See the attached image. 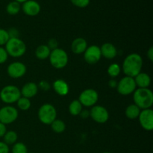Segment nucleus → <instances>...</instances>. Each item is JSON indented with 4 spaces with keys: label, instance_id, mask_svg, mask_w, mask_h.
<instances>
[{
    "label": "nucleus",
    "instance_id": "1",
    "mask_svg": "<svg viewBox=\"0 0 153 153\" xmlns=\"http://www.w3.org/2000/svg\"><path fill=\"white\" fill-rule=\"evenodd\" d=\"M143 67V58L139 54H129L123 63V71L126 76L134 78L141 72Z\"/></svg>",
    "mask_w": 153,
    "mask_h": 153
},
{
    "label": "nucleus",
    "instance_id": "2",
    "mask_svg": "<svg viewBox=\"0 0 153 153\" xmlns=\"http://www.w3.org/2000/svg\"><path fill=\"white\" fill-rule=\"evenodd\" d=\"M134 105L140 110L151 108L153 105V94L149 88H137L133 93Z\"/></svg>",
    "mask_w": 153,
    "mask_h": 153
},
{
    "label": "nucleus",
    "instance_id": "3",
    "mask_svg": "<svg viewBox=\"0 0 153 153\" xmlns=\"http://www.w3.org/2000/svg\"><path fill=\"white\" fill-rule=\"evenodd\" d=\"M5 50L13 58H19L26 52V45L21 39L10 38L5 44Z\"/></svg>",
    "mask_w": 153,
    "mask_h": 153
},
{
    "label": "nucleus",
    "instance_id": "4",
    "mask_svg": "<svg viewBox=\"0 0 153 153\" xmlns=\"http://www.w3.org/2000/svg\"><path fill=\"white\" fill-rule=\"evenodd\" d=\"M49 59L51 65L55 69L64 68L67 65L69 61L67 52L60 48L51 51Z\"/></svg>",
    "mask_w": 153,
    "mask_h": 153
},
{
    "label": "nucleus",
    "instance_id": "5",
    "mask_svg": "<svg viewBox=\"0 0 153 153\" xmlns=\"http://www.w3.org/2000/svg\"><path fill=\"white\" fill-rule=\"evenodd\" d=\"M38 119L45 125H51L57 119L56 108L52 105L46 103L43 104L38 110Z\"/></svg>",
    "mask_w": 153,
    "mask_h": 153
},
{
    "label": "nucleus",
    "instance_id": "6",
    "mask_svg": "<svg viewBox=\"0 0 153 153\" xmlns=\"http://www.w3.org/2000/svg\"><path fill=\"white\" fill-rule=\"evenodd\" d=\"M21 97L20 89L14 85H7L0 91V99L6 104H13Z\"/></svg>",
    "mask_w": 153,
    "mask_h": 153
},
{
    "label": "nucleus",
    "instance_id": "7",
    "mask_svg": "<svg viewBox=\"0 0 153 153\" xmlns=\"http://www.w3.org/2000/svg\"><path fill=\"white\" fill-rule=\"evenodd\" d=\"M116 88L120 95L128 96L134 92V91L137 89V86L134 78L125 76L119 82H117V86Z\"/></svg>",
    "mask_w": 153,
    "mask_h": 153
},
{
    "label": "nucleus",
    "instance_id": "8",
    "mask_svg": "<svg viewBox=\"0 0 153 153\" xmlns=\"http://www.w3.org/2000/svg\"><path fill=\"white\" fill-rule=\"evenodd\" d=\"M99 100V94L95 90L86 89L82 91L79 97V101L80 102L82 106L85 107H93L96 105Z\"/></svg>",
    "mask_w": 153,
    "mask_h": 153
},
{
    "label": "nucleus",
    "instance_id": "9",
    "mask_svg": "<svg viewBox=\"0 0 153 153\" xmlns=\"http://www.w3.org/2000/svg\"><path fill=\"white\" fill-rule=\"evenodd\" d=\"M18 111L16 108L6 105L0 109V123L7 125L16 120L18 117Z\"/></svg>",
    "mask_w": 153,
    "mask_h": 153
},
{
    "label": "nucleus",
    "instance_id": "10",
    "mask_svg": "<svg viewBox=\"0 0 153 153\" xmlns=\"http://www.w3.org/2000/svg\"><path fill=\"white\" fill-rule=\"evenodd\" d=\"M90 117L98 123H105L109 119V114L107 109L102 105H94L90 111Z\"/></svg>",
    "mask_w": 153,
    "mask_h": 153
},
{
    "label": "nucleus",
    "instance_id": "11",
    "mask_svg": "<svg viewBox=\"0 0 153 153\" xmlns=\"http://www.w3.org/2000/svg\"><path fill=\"white\" fill-rule=\"evenodd\" d=\"M101 51L100 47L97 45H92L88 46L85 52H84V58L88 64L94 65L98 63L101 59Z\"/></svg>",
    "mask_w": 153,
    "mask_h": 153
},
{
    "label": "nucleus",
    "instance_id": "12",
    "mask_svg": "<svg viewBox=\"0 0 153 153\" xmlns=\"http://www.w3.org/2000/svg\"><path fill=\"white\" fill-rule=\"evenodd\" d=\"M140 126L146 131L153 129V111L151 108L140 111L138 117Z\"/></svg>",
    "mask_w": 153,
    "mask_h": 153
},
{
    "label": "nucleus",
    "instance_id": "13",
    "mask_svg": "<svg viewBox=\"0 0 153 153\" xmlns=\"http://www.w3.org/2000/svg\"><path fill=\"white\" fill-rule=\"evenodd\" d=\"M26 70V66L23 63L15 61L8 65L7 68V73L12 79H19L25 74Z\"/></svg>",
    "mask_w": 153,
    "mask_h": 153
},
{
    "label": "nucleus",
    "instance_id": "14",
    "mask_svg": "<svg viewBox=\"0 0 153 153\" xmlns=\"http://www.w3.org/2000/svg\"><path fill=\"white\" fill-rule=\"evenodd\" d=\"M21 9L22 10L23 13L26 14L27 16H34L40 13L41 7H40V4L37 1L28 0V1L22 3V6H21Z\"/></svg>",
    "mask_w": 153,
    "mask_h": 153
},
{
    "label": "nucleus",
    "instance_id": "15",
    "mask_svg": "<svg viewBox=\"0 0 153 153\" xmlns=\"http://www.w3.org/2000/svg\"><path fill=\"white\" fill-rule=\"evenodd\" d=\"M21 96L25 98H32L37 95L38 92V86L34 82H28L22 86L20 90Z\"/></svg>",
    "mask_w": 153,
    "mask_h": 153
},
{
    "label": "nucleus",
    "instance_id": "16",
    "mask_svg": "<svg viewBox=\"0 0 153 153\" xmlns=\"http://www.w3.org/2000/svg\"><path fill=\"white\" fill-rule=\"evenodd\" d=\"M102 56L106 59L111 60L114 58L117 55V50L114 45L111 43H105L100 47Z\"/></svg>",
    "mask_w": 153,
    "mask_h": 153
},
{
    "label": "nucleus",
    "instance_id": "17",
    "mask_svg": "<svg viewBox=\"0 0 153 153\" xmlns=\"http://www.w3.org/2000/svg\"><path fill=\"white\" fill-rule=\"evenodd\" d=\"M87 48H88V43L86 40L82 37H78L75 39L71 45L72 51L76 55H81L84 53Z\"/></svg>",
    "mask_w": 153,
    "mask_h": 153
},
{
    "label": "nucleus",
    "instance_id": "18",
    "mask_svg": "<svg viewBox=\"0 0 153 153\" xmlns=\"http://www.w3.org/2000/svg\"><path fill=\"white\" fill-rule=\"evenodd\" d=\"M52 88L55 93L60 96H66L70 91L68 84L63 79L55 80L52 84Z\"/></svg>",
    "mask_w": 153,
    "mask_h": 153
},
{
    "label": "nucleus",
    "instance_id": "19",
    "mask_svg": "<svg viewBox=\"0 0 153 153\" xmlns=\"http://www.w3.org/2000/svg\"><path fill=\"white\" fill-rule=\"evenodd\" d=\"M136 86L139 88H148L151 84V78L147 73H141L134 78Z\"/></svg>",
    "mask_w": 153,
    "mask_h": 153
},
{
    "label": "nucleus",
    "instance_id": "20",
    "mask_svg": "<svg viewBox=\"0 0 153 153\" xmlns=\"http://www.w3.org/2000/svg\"><path fill=\"white\" fill-rule=\"evenodd\" d=\"M51 51L52 50L49 49L47 45H40V46H37V48L36 49V58L39 60H41V61L47 59L50 55Z\"/></svg>",
    "mask_w": 153,
    "mask_h": 153
},
{
    "label": "nucleus",
    "instance_id": "21",
    "mask_svg": "<svg viewBox=\"0 0 153 153\" xmlns=\"http://www.w3.org/2000/svg\"><path fill=\"white\" fill-rule=\"evenodd\" d=\"M140 109L137 107L136 105L131 104L129 105L126 109V116L129 120H134L138 118L139 114L140 113Z\"/></svg>",
    "mask_w": 153,
    "mask_h": 153
},
{
    "label": "nucleus",
    "instance_id": "22",
    "mask_svg": "<svg viewBox=\"0 0 153 153\" xmlns=\"http://www.w3.org/2000/svg\"><path fill=\"white\" fill-rule=\"evenodd\" d=\"M82 105L81 104L80 102L78 100H73L70 102V105H69V112L73 116H79L80 113L82 112Z\"/></svg>",
    "mask_w": 153,
    "mask_h": 153
},
{
    "label": "nucleus",
    "instance_id": "23",
    "mask_svg": "<svg viewBox=\"0 0 153 153\" xmlns=\"http://www.w3.org/2000/svg\"><path fill=\"white\" fill-rule=\"evenodd\" d=\"M4 139V143H5L7 145H13L15 143H16V140L18 139V135L14 131H7L4 135L3 136Z\"/></svg>",
    "mask_w": 153,
    "mask_h": 153
},
{
    "label": "nucleus",
    "instance_id": "24",
    "mask_svg": "<svg viewBox=\"0 0 153 153\" xmlns=\"http://www.w3.org/2000/svg\"><path fill=\"white\" fill-rule=\"evenodd\" d=\"M51 127H52V129L54 132L57 133V134H61L65 131L66 124L61 120L56 119L52 123Z\"/></svg>",
    "mask_w": 153,
    "mask_h": 153
},
{
    "label": "nucleus",
    "instance_id": "25",
    "mask_svg": "<svg viewBox=\"0 0 153 153\" xmlns=\"http://www.w3.org/2000/svg\"><path fill=\"white\" fill-rule=\"evenodd\" d=\"M21 10V4L16 1H12L7 4L6 11L10 15H16L19 13Z\"/></svg>",
    "mask_w": 153,
    "mask_h": 153
},
{
    "label": "nucleus",
    "instance_id": "26",
    "mask_svg": "<svg viewBox=\"0 0 153 153\" xmlns=\"http://www.w3.org/2000/svg\"><path fill=\"white\" fill-rule=\"evenodd\" d=\"M108 74L110 77L115 78L120 75L121 72V68L120 65L117 63H113V64H110L109 67H108Z\"/></svg>",
    "mask_w": 153,
    "mask_h": 153
},
{
    "label": "nucleus",
    "instance_id": "27",
    "mask_svg": "<svg viewBox=\"0 0 153 153\" xmlns=\"http://www.w3.org/2000/svg\"><path fill=\"white\" fill-rule=\"evenodd\" d=\"M16 104H17V107L19 108L20 110L22 111H27L31 107V101H30L29 99L25 98L21 96L20 98L17 100L16 102Z\"/></svg>",
    "mask_w": 153,
    "mask_h": 153
},
{
    "label": "nucleus",
    "instance_id": "28",
    "mask_svg": "<svg viewBox=\"0 0 153 153\" xmlns=\"http://www.w3.org/2000/svg\"><path fill=\"white\" fill-rule=\"evenodd\" d=\"M12 153H28V148L22 142L15 143L11 149Z\"/></svg>",
    "mask_w": 153,
    "mask_h": 153
},
{
    "label": "nucleus",
    "instance_id": "29",
    "mask_svg": "<svg viewBox=\"0 0 153 153\" xmlns=\"http://www.w3.org/2000/svg\"><path fill=\"white\" fill-rule=\"evenodd\" d=\"M9 39H10V37H9L7 31L3 28H0V46L5 45Z\"/></svg>",
    "mask_w": 153,
    "mask_h": 153
},
{
    "label": "nucleus",
    "instance_id": "30",
    "mask_svg": "<svg viewBox=\"0 0 153 153\" xmlns=\"http://www.w3.org/2000/svg\"><path fill=\"white\" fill-rule=\"evenodd\" d=\"M72 4L76 7H80V8H84L89 5L91 0H70Z\"/></svg>",
    "mask_w": 153,
    "mask_h": 153
},
{
    "label": "nucleus",
    "instance_id": "31",
    "mask_svg": "<svg viewBox=\"0 0 153 153\" xmlns=\"http://www.w3.org/2000/svg\"><path fill=\"white\" fill-rule=\"evenodd\" d=\"M7 58H8V54H7V51L5 50L4 48L0 46V64L5 63Z\"/></svg>",
    "mask_w": 153,
    "mask_h": 153
},
{
    "label": "nucleus",
    "instance_id": "32",
    "mask_svg": "<svg viewBox=\"0 0 153 153\" xmlns=\"http://www.w3.org/2000/svg\"><path fill=\"white\" fill-rule=\"evenodd\" d=\"M7 32H8L10 38H18V37H19V31H18V30L16 29V28H10L9 31H7Z\"/></svg>",
    "mask_w": 153,
    "mask_h": 153
},
{
    "label": "nucleus",
    "instance_id": "33",
    "mask_svg": "<svg viewBox=\"0 0 153 153\" xmlns=\"http://www.w3.org/2000/svg\"><path fill=\"white\" fill-rule=\"evenodd\" d=\"M50 84L44 80L41 81L40 84H39V88L41 90H43V91H49L50 89Z\"/></svg>",
    "mask_w": 153,
    "mask_h": 153
},
{
    "label": "nucleus",
    "instance_id": "34",
    "mask_svg": "<svg viewBox=\"0 0 153 153\" xmlns=\"http://www.w3.org/2000/svg\"><path fill=\"white\" fill-rule=\"evenodd\" d=\"M10 149L8 145L6 144L3 141H0V153H9Z\"/></svg>",
    "mask_w": 153,
    "mask_h": 153
},
{
    "label": "nucleus",
    "instance_id": "35",
    "mask_svg": "<svg viewBox=\"0 0 153 153\" xmlns=\"http://www.w3.org/2000/svg\"><path fill=\"white\" fill-rule=\"evenodd\" d=\"M47 46H49V48L51 49V50H53V49H57V48H58V41H57L55 39H50V40H49V43H48Z\"/></svg>",
    "mask_w": 153,
    "mask_h": 153
},
{
    "label": "nucleus",
    "instance_id": "36",
    "mask_svg": "<svg viewBox=\"0 0 153 153\" xmlns=\"http://www.w3.org/2000/svg\"><path fill=\"white\" fill-rule=\"evenodd\" d=\"M7 131V128H6V125L0 123V137H3L4 134Z\"/></svg>",
    "mask_w": 153,
    "mask_h": 153
},
{
    "label": "nucleus",
    "instance_id": "37",
    "mask_svg": "<svg viewBox=\"0 0 153 153\" xmlns=\"http://www.w3.org/2000/svg\"><path fill=\"white\" fill-rule=\"evenodd\" d=\"M147 58H149V61H153V47H150L147 51Z\"/></svg>",
    "mask_w": 153,
    "mask_h": 153
},
{
    "label": "nucleus",
    "instance_id": "38",
    "mask_svg": "<svg viewBox=\"0 0 153 153\" xmlns=\"http://www.w3.org/2000/svg\"><path fill=\"white\" fill-rule=\"evenodd\" d=\"M79 115H80L81 117L83 118V119H86L88 116H90V111H88L87 110H82Z\"/></svg>",
    "mask_w": 153,
    "mask_h": 153
},
{
    "label": "nucleus",
    "instance_id": "39",
    "mask_svg": "<svg viewBox=\"0 0 153 153\" xmlns=\"http://www.w3.org/2000/svg\"><path fill=\"white\" fill-rule=\"evenodd\" d=\"M108 85L110 88H116L117 86V82L114 79H111L108 82Z\"/></svg>",
    "mask_w": 153,
    "mask_h": 153
},
{
    "label": "nucleus",
    "instance_id": "40",
    "mask_svg": "<svg viewBox=\"0 0 153 153\" xmlns=\"http://www.w3.org/2000/svg\"><path fill=\"white\" fill-rule=\"evenodd\" d=\"M13 1H17V2L20 3V4H22V3H24L25 1H28V0H13Z\"/></svg>",
    "mask_w": 153,
    "mask_h": 153
},
{
    "label": "nucleus",
    "instance_id": "41",
    "mask_svg": "<svg viewBox=\"0 0 153 153\" xmlns=\"http://www.w3.org/2000/svg\"><path fill=\"white\" fill-rule=\"evenodd\" d=\"M102 153H111V152H102Z\"/></svg>",
    "mask_w": 153,
    "mask_h": 153
},
{
    "label": "nucleus",
    "instance_id": "42",
    "mask_svg": "<svg viewBox=\"0 0 153 153\" xmlns=\"http://www.w3.org/2000/svg\"><path fill=\"white\" fill-rule=\"evenodd\" d=\"M31 153H34V152H31Z\"/></svg>",
    "mask_w": 153,
    "mask_h": 153
}]
</instances>
